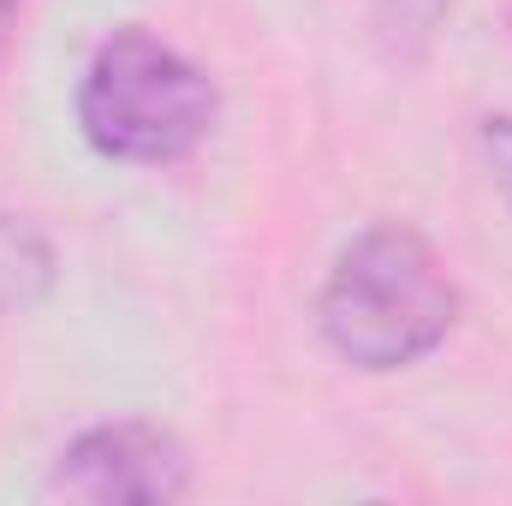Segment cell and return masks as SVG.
I'll list each match as a JSON object with an SVG mask.
<instances>
[{
	"label": "cell",
	"instance_id": "2",
	"mask_svg": "<svg viewBox=\"0 0 512 506\" xmlns=\"http://www.w3.org/2000/svg\"><path fill=\"white\" fill-rule=\"evenodd\" d=\"M215 78L155 30H114L78 78V131L96 155L126 167H173L215 131Z\"/></svg>",
	"mask_w": 512,
	"mask_h": 506
},
{
	"label": "cell",
	"instance_id": "4",
	"mask_svg": "<svg viewBox=\"0 0 512 506\" xmlns=\"http://www.w3.org/2000/svg\"><path fill=\"white\" fill-rule=\"evenodd\" d=\"M54 286V251L24 215H0V304L36 310Z\"/></svg>",
	"mask_w": 512,
	"mask_h": 506
},
{
	"label": "cell",
	"instance_id": "6",
	"mask_svg": "<svg viewBox=\"0 0 512 506\" xmlns=\"http://www.w3.org/2000/svg\"><path fill=\"white\" fill-rule=\"evenodd\" d=\"M483 161H489L495 191L507 197V209H512V120H483Z\"/></svg>",
	"mask_w": 512,
	"mask_h": 506
},
{
	"label": "cell",
	"instance_id": "7",
	"mask_svg": "<svg viewBox=\"0 0 512 506\" xmlns=\"http://www.w3.org/2000/svg\"><path fill=\"white\" fill-rule=\"evenodd\" d=\"M12 18H18V0H0V54H6V36H12Z\"/></svg>",
	"mask_w": 512,
	"mask_h": 506
},
{
	"label": "cell",
	"instance_id": "1",
	"mask_svg": "<svg viewBox=\"0 0 512 506\" xmlns=\"http://www.w3.org/2000/svg\"><path fill=\"white\" fill-rule=\"evenodd\" d=\"M459 322V292L429 251L423 233L382 221L364 227L334 256L328 286L316 298V328L352 370H411L423 364Z\"/></svg>",
	"mask_w": 512,
	"mask_h": 506
},
{
	"label": "cell",
	"instance_id": "5",
	"mask_svg": "<svg viewBox=\"0 0 512 506\" xmlns=\"http://www.w3.org/2000/svg\"><path fill=\"white\" fill-rule=\"evenodd\" d=\"M453 0H382V30L387 36H429Z\"/></svg>",
	"mask_w": 512,
	"mask_h": 506
},
{
	"label": "cell",
	"instance_id": "3",
	"mask_svg": "<svg viewBox=\"0 0 512 506\" xmlns=\"http://www.w3.org/2000/svg\"><path fill=\"white\" fill-rule=\"evenodd\" d=\"M191 489V453L179 447L173 429L120 417L96 423L78 441L60 447L48 471L54 501H84V506H167Z\"/></svg>",
	"mask_w": 512,
	"mask_h": 506
}]
</instances>
